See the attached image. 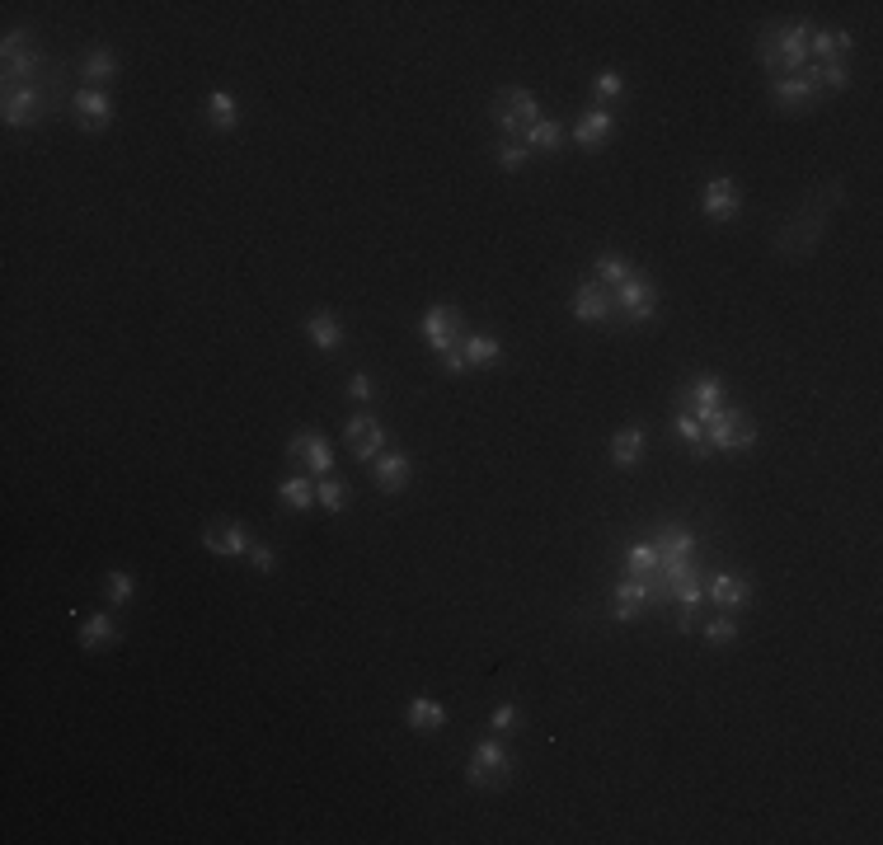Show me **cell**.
I'll use <instances>...</instances> for the list:
<instances>
[{
    "label": "cell",
    "instance_id": "10",
    "mask_svg": "<svg viewBox=\"0 0 883 845\" xmlns=\"http://www.w3.org/2000/svg\"><path fill=\"white\" fill-rule=\"evenodd\" d=\"M700 212L710 216V221H733V216L743 212V188H738V179H729V174L710 179V184L700 188Z\"/></svg>",
    "mask_w": 883,
    "mask_h": 845
},
{
    "label": "cell",
    "instance_id": "39",
    "mask_svg": "<svg viewBox=\"0 0 883 845\" xmlns=\"http://www.w3.org/2000/svg\"><path fill=\"white\" fill-rule=\"evenodd\" d=\"M818 85L822 94H841L851 85V62H822L818 66Z\"/></svg>",
    "mask_w": 883,
    "mask_h": 845
},
{
    "label": "cell",
    "instance_id": "35",
    "mask_svg": "<svg viewBox=\"0 0 883 845\" xmlns=\"http://www.w3.org/2000/svg\"><path fill=\"white\" fill-rule=\"evenodd\" d=\"M733 639H738V620H733V611H719L714 620H705V644L710 648H729Z\"/></svg>",
    "mask_w": 883,
    "mask_h": 845
},
{
    "label": "cell",
    "instance_id": "32",
    "mask_svg": "<svg viewBox=\"0 0 883 845\" xmlns=\"http://www.w3.org/2000/svg\"><path fill=\"white\" fill-rule=\"evenodd\" d=\"M207 118H212V127H217V132H235V123H240V108H235V99L226 90H217L212 99H207Z\"/></svg>",
    "mask_w": 883,
    "mask_h": 845
},
{
    "label": "cell",
    "instance_id": "46",
    "mask_svg": "<svg viewBox=\"0 0 883 845\" xmlns=\"http://www.w3.org/2000/svg\"><path fill=\"white\" fill-rule=\"evenodd\" d=\"M306 437H310V428H306V432H296L292 442H287V461H301V456H306Z\"/></svg>",
    "mask_w": 883,
    "mask_h": 845
},
{
    "label": "cell",
    "instance_id": "21",
    "mask_svg": "<svg viewBox=\"0 0 883 845\" xmlns=\"http://www.w3.org/2000/svg\"><path fill=\"white\" fill-rule=\"evenodd\" d=\"M644 442H649L644 428H635V423L620 428L616 437H611V465H616V470H635V465L644 461Z\"/></svg>",
    "mask_w": 883,
    "mask_h": 845
},
{
    "label": "cell",
    "instance_id": "2",
    "mask_svg": "<svg viewBox=\"0 0 883 845\" xmlns=\"http://www.w3.org/2000/svg\"><path fill=\"white\" fill-rule=\"evenodd\" d=\"M512 775H517V761H512V752L498 738H480L475 747H470L465 780L475 784V789H494V794H503V789L512 784Z\"/></svg>",
    "mask_w": 883,
    "mask_h": 845
},
{
    "label": "cell",
    "instance_id": "43",
    "mask_svg": "<svg viewBox=\"0 0 883 845\" xmlns=\"http://www.w3.org/2000/svg\"><path fill=\"white\" fill-rule=\"evenodd\" d=\"M245 559H249V569H254V573H273V569H278V554L268 550V545H249Z\"/></svg>",
    "mask_w": 883,
    "mask_h": 845
},
{
    "label": "cell",
    "instance_id": "7",
    "mask_svg": "<svg viewBox=\"0 0 883 845\" xmlns=\"http://www.w3.org/2000/svg\"><path fill=\"white\" fill-rule=\"evenodd\" d=\"M822 99V85H818V66H804L799 76H775L771 80V104L785 108V113H804L808 104Z\"/></svg>",
    "mask_w": 883,
    "mask_h": 845
},
{
    "label": "cell",
    "instance_id": "28",
    "mask_svg": "<svg viewBox=\"0 0 883 845\" xmlns=\"http://www.w3.org/2000/svg\"><path fill=\"white\" fill-rule=\"evenodd\" d=\"M559 141H564V127H559L555 118H545V113L522 132V146H527V151H559Z\"/></svg>",
    "mask_w": 883,
    "mask_h": 845
},
{
    "label": "cell",
    "instance_id": "25",
    "mask_svg": "<svg viewBox=\"0 0 883 845\" xmlns=\"http://www.w3.org/2000/svg\"><path fill=\"white\" fill-rule=\"evenodd\" d=\"M696 550H700V540H696V531H691V526L672 522V526H663V531H658V554H663V559H691Z\"/></svg>",
    "mask_w": 883,
    "mask_h": 845
},
{
    "label": "cell",
    "instance_id": "18",
    "mask_svg": "<svg viewBox=\"0 0 883 845\" xmlns=\"http://www.w3.org/2000/svg\"><path fill=\"white\" fill-rule=\"evenodd\" d=\"M705 597H710L719 611H743L747 601H752V583H747L743 573H714L710 587H705Z\"/></svg>",
    "mask_w": 883,
    "mask_h": 845
},
{
    "label": "cell",
    "instance_id": "45",
    "mask_svg": "<svg viewBox=\"0 0 883 845\" xmlns=\"http://www.w3.org/2000/svg\"><path fill=\"white\" fill-rule=\"evenodd\" d=\"M29 47H33V33L10 29L5 33V43H0V57H15V52H29Z\"/></svg>",
    "mask_w": 883,
    "mask_h": 845
},
{
    "label": "cell",
    "instance_id": "11",
    "mask_svg": "<svg viewBox=\"0 0 883 845\" xmlns=\"http://www.w3.org/2000/svg\"><path fill=\"white\" fill-rule=\"evenodd\" d=\"M249 531L240 522H207L202 526V550L207 554H221V559H245L249 554Z\"/></svg>",
    "mask_w": 883,
    "mask_h": 845
},
{
    "label": "cell",
    "instance_id": "14",
    "mask_svg": "<svg viewBox=\"0 0 883 845\" xmlns=\"http://www.w3.org/2000/svg\"><path fill=\"white\" fill-rule=\"evenodd\" d=\"M574 320L578 324H620L616 306H611V287L602 282H583L574 292Z\"/></svg>",
    "mask_w": 883,
    "mask_h": 845
},
{
    "label": "cell",
    "instance_id": "22",
    "mask_svg": "<svg viewBox=\"0 0 883 845\" xmlns=\"http://www.w3.org/2000/svg\"><path fill=\"white\" fill-rule=\"evenodd\" d=\"M118 76V57H113V47H90L85 52V62H80V80H85V90H99V85H109Z\"/></svg>",
    "mask_w": 883,
    "mask_h": 845
},
{
    "label": "cell",
    "instance_id": "36",
    "mask_svg": "<svg viewBox=\"0 0 883 845\" xmlns=\"http://www.w3.org/2000/svg\"><path fill=\"white\" fill-rule=\"evenodd\" d=\"M132 592H137V583H132V573H127V569H109V573H104V601H109V606H127V601H132Z\"/></svg>",
    "mask_w": 883,
    "mask_h": 845
},
{
    "label": "cell",
    "instance_id": "9",
    "mask_svg": "<svg viewBox=\"0 0 883 845\" xmlns=\"http://www.w3.org/2000/svg\"><path fill=\"white\" fill-rule=\"evenodd\" d=\"M343 442H348V451H353L362 465H372L376 456L386 451V428H381L372 414H353L343 423Z\"/></svg>",
    "mask_w": 883,
    "mask_h": 845
},
{
    "label": "cell",
    "instance_id": "31",
    "mask_svg": "<svg viewBox=\"0 0 883 845\" xmlns=\"http://www.w3.org/2000/svg\"><path fill=\"white\" fill-rule=\"evenodd\" d=\"M301 461L310 465V475H315V479H325V475H329V465H334V446L325 442V432L310 428V437H306V456H301Z\"/></svg>",
    "mask_w": 883,
    "mask_h": 845
},
{
    "label": "cell",
    "instance_id": "1",
    "mask_svg": "<svg viewBox=\"0 0 883 845\" xmlns=\"http://www.w3.org/2000/svg\"><path fill=\"white\" fill-rule=\"evenodd\" d=\"M841 193H846L841 179H832V184L818 188V193H808L804 207L775 231V254H780V259H804V254H813V249L822 245V235H827V212L841 202Z\"/></svg>",
    "mask_w": 883,
    "mask_h": 845
},
{
    "label": "cell",
    "instance_id": "4",
    "mask_svg": "<svg viewBox=\"0 0 883 845\" xmlns=\"http://www.w3.org/2000/svg\"><path fill=\"white\" fill-rule=\"evenodd\" d=\"M419 334L437 357H451V353H461V343H465L470 329H465V320H461V310L456 306H428L423 310V320H419Z\"/></svg>",
    "mask_w": 883,
    "mask_h": 845
},
{
    "label": "cell",
    "instance_id": "42",
    "mask_svg": "<svg viewBox=\"0 0 883 845\" xmlns=\"http://www.w3.org/2000/svg\"><path fill=\"white\" fill-rule=\"evenodd\" d=\"M489 728H494L498 738L517 733V728H522V709H517V705H498L494 714H489Z\"/></svg>",
    "mask_w": 883,
    "mask_h": 845
},
{
    "label": "cell",
    "instance_id": "23",
    "mask_svg": "<svg viewBox=\"0 0 883 845\" xmlns=\"http://www.w3.org/2000/svg\"><path fill=\"white\" fill-rule=\"evenodd\" d=\"M851 47H855V38L851 33H827V29H813V43H808V57H818V66L822 62H851Z\"/></svg>",
    "mask_w": 883,
    "mask_h": 845
},
{
    "label": "cell",
    "instance_id": "41",
    "mask_svg": "<svg viewBox=\"0 0 883 845\" xmlns=\"http://www.w3.org/2000/svg\"><path fill=\"white\" fill-rule=\"evenodd\" d=\"M592 99H625V76L611 71V66L597 71V76H592Z\"/></svg>",
    "mask_w": 883,
    "mask_h": 845
},
{
    "label": "cell",
    "instance_id": "44",
    "mask_svg": "<svg viewBox=\"0 0 883 845\" xmlns=\"http://www.w3.org/2000/svg\"><path fill=\"white\" fill-rule=\"evenodd\" d=\"M348 395H353L357 404H372V400H376V381L367 376V371H357L353 381H348Z\"/></svg>",
    "mask_w": 883,
    "mask_h": 845
},
{
    "label": "cell",
    "instance_id": "20",
    "mask_svg": "<svg viewBox=\"0 0 883 845\" xmlns=\"http://www.w3.org/2000/svg\"><path fill=\"white\" fill-rule=\"evenodd\" d=\"M118 639H123V634H118V625H113L109 611L90 615V620L80 625V648H85V653H109Z\"/></svg>",
    "mask_w": 883,
    "mask_h": 845
},
{
    "label": "cell",
    "instance_id": "26",
    "mask_svg": "<svg viewBox=\"0 0 883 845\" xmlns=\"http://www.w3.org/2000/svg\"><path fill=\"white\" fill-rule=\"evenodd\" d=\"M404 723H409L414 733H437V728L447 723V709L437 705V700H428V695H419V700H409V709H404Z\"/></svg>",
    "mask_w": 883,
    "mask_h": 845
},
{
    "label": "cell",
    "instance_id": "19",
    "mask_svg": "<svg viewBox=\"0 0 883 845\" xmlns=\"http://www.w3.org/2000/svg\"><path fill=\"white\" fill-rule=\"evenodd\" d=\"M306 338L320 348L325 357H334V353H343V324L329 315V310H315L306 320Z\"/></svg>",
    "mask_w": 883,
    "mask_h": 845
},
{
    "label": "cell",
    "instance_id": "8",
    "mask_svg": "<svg viewBox=\"0 0 883 845\" xmlns=\"http://www.w3.org/2000/svg\"><path fill=\"white\" fill-rule=\"evenodd\" d=\"M47 94L43 85H24V90H5V104H0V118L5 127H38L47 118Z\"/></svg>",
    "mask_w": 883,
    "mask_h": 845
},
{
    "label": "cell",
    "instance_id": "3",
    "mask_svg": "<svg viewBox=\"0 0 883 845\" xmlns=\"http://www.w3.org/2000/svg\"><path fill=\"white\" fill-rule=\"evenodd\" d=\"M752 442H757V423H752V414H743V409L719 404V409L705 418V446H710V451H747Z\"/></svg>",
    "mask_w": 883,
    "mask_h": 845
},
{
    "label": "cell",
    "instance_id": "24",
    "mask_svg": "<svg viewBox=\"0 0 883 845\" xmlns=\"http://www.w3.org/2000/svg\"><path fill=\"white\" fill-rule=\"evenodd\" d=\"M494 104L508 108L512 123L522 127V132H527V127L536 123V118H541V104H536V94L522 90V85H512V90H498V94H494Z\"/></svg>",
    "mask_w": 883,
    "mask_h": 845
},
{
    "label": "cell",
    "instance_id": "13",
    "mask_svg": "<svg viewBox=\"0 0 883 845\" xmlns=\"http://www.w3.org/2000/svg\"><path fill=\"white\" fill-rule=\"evenodd\" d=\"M71 113H76L80 132H104V127L113 123V99H109V90H85V85H80V90L71 94Z\"/></svg>",
    "mask_w": 883,
    "mask_h": 845
},
{
    "label": "cell",
    "instance_id": "33",
    "mask_svg": "<svg viewBox=\"0 0 883 845\" xmlns=\"http://www.w3.org/2000/svg\"><path fill=\"white\" fill-rule=\"evenodd\" d=\"M592 273H597V282H602V287H620V282L635 273V268L620 259V254H597V259H592Z\"/></svg>",
    "mask_w": 883,
    "mask_h": 845
},
{
    "label": "cell",
    "instance_id": "30",
    "mask_svg": "<svg viewBox=\"0 0 883 845\" xmlns=\"http://www.w3.org/2000/svg\"><path fill=\"white\" fill-rule=\"evenodd\" d=\"M278 498H282V507H292V512H306V507H315V479H301V475L282 479V484H278Z\"/></svg>",
    "mask_w": 883,
    "mask_h": 845
},
{
    "label": "cell",
    "instance_id": "17",
    "mask_svg": "<svg viewBox=\"0 0 883 845\" xmlns=\"http://www.w3.org/2000/svg\"><path fill=\"white\" fill-rule=\"evenodd\" d=\"M719 404H724V381H719V376H696V381L682 390V409L686 414H696L700 423H705Z\"/></svg>",
    "mask_w": 883,
    "mask_h": 845
},
{
    "label": "cell",
    "instance_id": "37",
    "mask_svg": "<svg viewBox=\"0 0 883 845\" xmlns=\"http://www.w3.org/2000/svg\"><path fill=\"white\" fill-rule=\"evenodd\" d=\"M672 428H677V437H682L696 456H705V451H710V446H705V423H700L696 414H686V409H682V414L672 418Z\"/></svg>",
    "mask_w": 883,
    "mask_h": 845
},
{
    "label": "cell",
    "instance_id": "15",
    "mask_svg": "<svg viewBox=\"0 0 883 845\" xmlns=\"http://www.w3.org/2000/svg\"><path fill=\"white\" fill-rule=\"evenodd\" d=\"M409 479H414V461L404 456V451H381L372 461V484H376V493H404L409 489Z\"/></svg>",
    "mask_w": 883,
    "mask_h": 845
},
{
    "label": "cell",
    "instance_id": "38",
    "mask_svg": "<svg viewBox=\"0 0 883 845\" xmlns=\"http://www.w3.org/2000/svg\"><path fill=\"white\" fill-rule=\"evenodd\" d=\"M775 38H780V24H766L757 38V62L771 71V80L780 76V47H775Z\"/></svg>",
    "mask_w": 883,
    "mask_h": 845
},
{
    "label": "cell",
    "instance_id": "6",
    "mask_svg": "<svg viewBox=\"0 0 883 845\" xmlns=\"http://www.w3.org/2000/svg\"><path fill=\"white\" fill-rule=\"evenodd\" d=\"M649 601H667L663 597V583H658V573H649V578H625V583H616V597H611V620H620V625H630V620H639L644 615V606Z\"/></svg>",
    "mask_w": 883,
    "mask_h": 845
},
{
    "label": "cell",
    "instance_id": "27",
    "mask_svg": "<svg viewBox=\"0 0 883 845\" xmlns=\"http://www.w3.org/2000/svg\"><path fill=\"white\" fill-rule=\"evenodd\" d=\"M461 353H465V367H494L498 357H503V343H498L494 334H465V343H461Z\"/></svg>",
    "mask_w": 883,
    "mask_h": 845
},
{
    "label": "cell",
    "instance_id": "34",
    "mask_svg": "<svg viewBox=\"0 0 883 845\" xmlns=\"http://www.w3.org/2000/svg\"><path fill=\"white\" fill-rule=\"evenodd\" d=\"M658 564H663L658 545H630V550H625V569L635 573V578H649V573H658Z\"/></svg>",
    "mask_w": 883,
    "mask_h": 845
},
{
    "label": "cell",
    "instance_id": "40",
    "mask_svg": "<svg viewBox=\"0 0 883 845\" xmlns=\"http://www.w3.org/2000/svg\"><path fill=\"white\" fill-rule=\"evenodd\" d=\"M498 169H503V174H522V169H527V160H531V151L527 146H522V141H498Z\"/></svg>",
    "mask_w": 883,
    "mask_h": 845
},
{
    "label": "cell",
    "instance_id": "16",
    "mask_svg": "<svg viewBox=\"0 0 883 845\" xmlns=\"http://www.w3.org/2000/svg\"><path fill=\"white\" fill-rule=\"evenodd\" d=\"M611 132H616V118L606 113V108H583L578 113V123H574V146L578 151H602L606 141H611Z\"/></svg>",
    "mask_w": 883,
    "mask_h": 845
},
{
    "label": "cell",
    "instance_id": "12",
    "mask_svg": "<svg viewBox=\"0 0 883 845\" xmlns=\"http://www.w3.org/2000/svg\"><path fill=\"white\" fill-rule=\"evenodd\" d=\"M808 43H813V24H808V19H799V24H780L775 47H780V71H785V76H799V71L808 66Z\"/></svg>",
    "mask_w": 883,
    "mask_h": 845
},
{
    "label": "cell",
    "instance_id": "29",
    "mask_svg": "<svg viewBox=\"0 0 883 845\" xmlns=\"http://www.w3.org/2000/svg\"><path fill=\"white\" fill-rule=\"evenodd\" d=\"M315 503L325 507V512H348V503H353V493H348V484L343 479H334V475H325V479H315Z\"/></svg>",
    "mask_w": 883,
    "mask_h": 845
},
{
    "label": "cell",
    "instance_id": "5",
    "mask_svg": "<svg viewBox=\"0 0 883 845\" xmlns=\"http://www.w3.org/2000/svg\"><path fill=\"white\" fill-rule=\"evenodd\" d=\"M611 306H616L620 324H644L658 315V282L630 273L620 287H611Z\"/></svg>",
    "mask_w": 883,
    "mask_h": 845
}]
</instances>
